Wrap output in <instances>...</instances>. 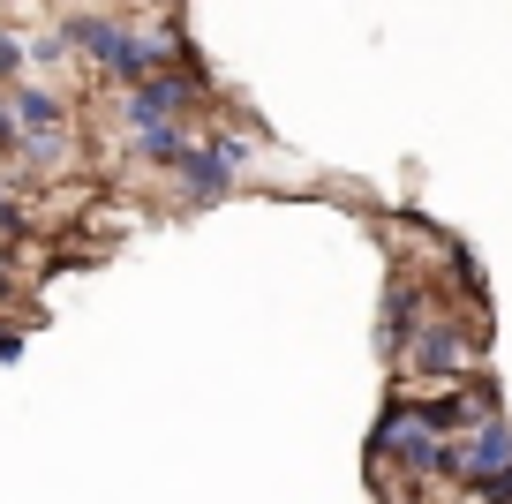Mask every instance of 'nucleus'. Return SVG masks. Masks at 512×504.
Segmentation results:
<instances>
[{
    "label": "nucleus",
    "instance_id": "1",
    "mask_svg": "<svg viewBox=\"0 0 512 504\" xmlns=\"http://www.w3.org/2000/svg\"><path fill=\"white\" fill-rule=\"evenodd\" d=\"M76 38L113 68V76H136V38H128L121 23H76Z\"/></svg>",
    "mask_w": 512,
    "mask_h": 504
},
{
    "label": "nucleus",
    "instance_id": "4",
    "mask_svg": "<svg viewBox=\"0 0 512 504\" xmlns=\"http://www.w3.org/2000/svg\"><path fill=\"white\" fill-rule=\"evenodd\" d=\"M136 143H144V158H159V166H181V128L174 121H136Z\"/></svg>",
    "mask_w": 512,
    "mask_h": 504
},
{
    "label": "nucleus",
    "instance_id": "5",
    "mask_svg": "<svg viewBox=\"0 0 512 504\" xmlns=\"http://www.w3.org/2000/svg\"><path fill=\"white\" fill-rule=\"evenodd\" d=\"M16 68H23V38L0 31V76H16Z\"/></svg>",
    "mask_w": 512,
    "mask_h": 504
},
{
    "label": "nucleus",
    "instance_id": "7",
    "mask_svg": "<svg viewBox=\"0 0 512 504\" xmlns=\"http://www.w3.org/2000/svg\"><path fill=\"white\" fill-rule=\"evenodd\" d=\"M0 294H8V279H0Z\"/></svg>",
    "mask_w": 512,
    "mask_h": 504
},
{
    "label": "nucleus",
    "instance_id": "2",
    "mask_svg": "<svg viewBox=\"0 0 512 504\" xmlns=\"http://www.w3.org/2000/svg\"><path fill=\"white\" fill-rule=\"evenodd\" d=\"M415 362L422 369H460L467 362V339L452 324H430V331H422V347H415Z\"/></svg>",
    "mask_w": 512,
    "mask_h": 504
},
{
    "label": "nucleus",
    "instance_id": "6",
    "mask_svg": "<svg viewBox=\"0 0 512 504\" xmlns=\"http://www.w3.org/2000/svg\"><path fill=\"white\" fill-rule=\"evenodd\" d=\"M8 136H16V128H8V113H0V143H8Z\"/></svg>",
    "mask_w": 512,
    "mask_h": 504
},
{
    "label": "nucleus",
    "instance_id": "3",
    "mask_svg": "<svg viewBox=\"0 0 512 504\" xmlns=\"http://www.w3.org/2000/svg\"><path fill=\"white\" fill-rule=\"evenodd\" d=\"M16 121L31 128V136H53V128H61V98L53 91H16Z\"/></svg>",
    "mask_w": 512,
    "mask_h": 504
}]
</instances>
